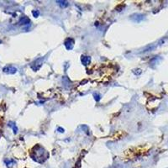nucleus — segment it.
<instances>
[{
    "label": "nucleus",
    "instance_id": "nucleus-1",
    "mask_svg": "<svg viewBox=\"0 0 168 168\" xmlns=\"http://www.w3.org/2000/svg\"><path fill=\"white\" fill-rule=\"evenodd\" d=\"M34 154L35 155L31 156L33 160H35L37 162H40V163L44 162L48 157V153L46 152V150H45V149L40 145H36L34 148Z\"/></svg>",
    "mask_w": 168,
    "mask_h": 168
},
{
    "label": "nucleus",
    "instance_id": "nucleus-2",
    "mask_svg": "<svg viewBox=\"0 0 168 168\" xmlns=\"http://www.w3.org/2000/svg\"><path fill=\"white\" fill-rule=\"evenodd\" d=\"M42 66V58H40V59H37L35 62H34L33 63L31 64V67H33V70L34 71H38L39 69Z\"/></svg>",
    "mask_w": 168,
    "mask_h": 168
},
{
    "label": "nucleus",
    "instance_id": "nucleus-3",
    "mask_svg": "<svg viewBox=\"0 0 168 168\" xmlns=\"http://www.w3.org/2000/svg\"><path fill=\"white\" fill-rule=\"evenodd\" d=\"M64 45H65L66 48H67V50H72V48H73V46H74V40H72V38H67V40H65V42H64Z\"/></svg>",
    "mask_w": 168,
    "mask_h": 168
},
{
    "label": "nucleus",
    "instance_id": "nucleus-4",
    "mask_svg": "<svg viewBox=\"0 0 168 168\" xmlns=\"http://www.w3.org/2000/svg\"><path fill=\"white\" fill-rule=\"evenodd\" d=\"M3 72L8 74H14L16 73L17 69L14 67H13V66H8V67L3 68Z\"/></svg>",
    "mask_w": 168,
    "mask_h": 168
},
{
    "label": "nucleus",
    "instance_id": "nucleus-5",
    "mask_svg": "<svg viewBox=\"0 0 168 168\" xmlns=\"http://www.w3.org/2000/svg\"><path fill=\"white\" fill-rule=\"evenodd\" d=\"M81 62H82V63L83 64L84 66H87L90 63L91 58H90V56H82V57H81Z\"/></svg>",
    "mask_w": 168,
    "mask_h": 168
},
{
    "label": "nucleus",
    "instance_id": "nucleus-6",
    "mask_svg": "<svg viewBox=\"0 0 168 168\" xmlns=\"http://www.w3.org/2000/svg\"><path fill=\"white\" fill-rule=\"evenodd\" d=\"M30 19L28 18V17H22L21 19H20L19 20V23L20 25H28L29 23H30Z\"/></svg>",
    "mask_w": 168,
    "mask_h": 168
},
{
    "label": "nucleus",
    "instance_id": "nucleus-7",
    "mask_svg": "<svg viewBox=\"0 0 168 168\" xmlns=\"http://www.w3.org/2000/svg\"><path fill=\"white\" fill-rule=\"evenodd\" d=\"M133 16L136 17V18H131V19H133L135 22H140L144 19L143 16H142V15H140V14H134Z\"/></svg>",
    "mask_w": 168,
    "mask_h": 168
},
{
    "label": "nucleus",
    "instance_id": "nucleus-8",
    "mask_svg": "<svg viewBox=\"0 0 168 168\" xmlns=\"http://www.w3.org/2000/svg\"><path fill=\"white\" fill-rule=\"evenodd\" d=\"M56 3L60 5L61 8H67V7L69 5V3L67 1H56Z\"/></svg>",
    "mask_w": 168,
    "mask_h": 168
},
{
    "label": "nucleus",
    "instance_id": "nucleus-9",
    "mask_svg": "<svg viewBox=\"0 0 168 168\" xmlns=\"http://www.w3.org/2000/svg\"><path fill=\"white\" fill-rule=\"evenodd\" d=\"M8 126L11 127V128L13 129V132H14V134L17 133V131H18V128L16 127V125H15L14 123H13V122H9V123H8Z\"/></svg>",
    "mask_w": 168,
    "mask_h": 168
},
{
    "label": "nucleus",
    "instance_id": "nucleus-10",
    "mask_svg": "<svg viewBox=\"0 0 168 168\" xmlns=\"http://www.w3.org/2000/svg\"><path fill=\"white\" fill-rule=\"evenodd\" d=\"M5 163L7 164L8 167H10V166L13 165L15 163V162L13 160H5Z\"/></svg>",
    "mask_w": 168,
    "mask_h": 168
},
{
    "label": "nucleus",
    "instance_id": "nucleus-11",
    "mask_svg": "<svg viewBox=\"0 0 168 168\" xmlns=\"http://www.w3.org/2000/svg\"><path fill=\"white\" fill-rule=\"evenodd\" d=\"M32 13H33L35 18H37V17H39V15H40V11H39V10H34V11L32 12Z\"/></svg>",
    "mask_w": 168,
    "mask_h": 168
},
{
    "label": "nucleus",
    "instance_id": "nucleus-12",
    "mask_svg": "<svg viewBox=\"0 0 168 168\" xmlns=\"http://www.w3.org/2000/svg\"><path fill=\"white\" fill-rule=\"evenodd\" d=\"M94 98H95V100H96L97 102H98L100 100V98H101V97H100L99 94L96 93V94H94Z\"/></svg>",
    "mask_w": 168,
    "mask_h": 168
},
{
    "label": "nucleus",
    "instance_id": "nucleus-13",
    "mask_svg": "<svg viewBox=\"0 0 168 168\" xmlns=\"http://www.w3.org/2000/svg\"><path fill=\"white\" fill-rule=\"evenodd\" d=\"M57 130H58L60 133H64V132H65V130H64V129H62V128H61V127H59V128L57 129Z\"/></svg>",
    "mask_w": 168,
    "mask_h": 168
},
{
    "label": "nucleus",
    "instance_id": "nucleus-14",
    "mask_svg": "<svg viewBox=\"0 0 168 168\" xmlns=\"http://www.w3.org/2000/svg\"><path fill=\"white\" fill-rule=\"evenodd\" d=\"M0 44H1V40H0Z\"/></svg>",
    "mask_w": 168,
    "mask_h": 168
}]
</instances>
